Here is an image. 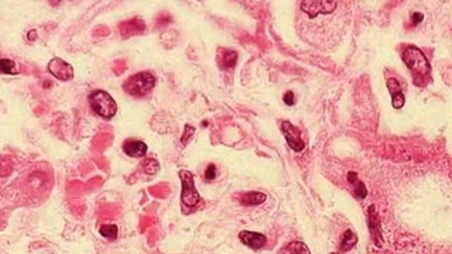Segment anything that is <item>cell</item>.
Listing matches in <instances>:
<instances>
[{"instance_id":"cell-5","label":"cell","mask_w":452,"mask_h":254,"mask_svg":"<svg viewBox=\"0 0 452 254\" xmlns=\"http://www.w3.org/2000/svg\"><path fill=\"white\" fill-rule=\"evenodd\" d=\"M179 178H181V184H183V189H181V202L184 208H195L198 205L201 196H199L198 191L194 184V175L190 171H179Z\"/></svg>"},{"instance_id":"cell-15","label":"cell","mask_w":452,"mask_h":254,"mask_svg":"<svg viewBox=\"0 0 452 254\" xmlns=\"http://www.w3.org/2000/svg\"><path fill=\"white\" fill-rule=\"evenodd\" d=\"M357 243V236L353 232L350 230H346L345 233L342 234V239H341V250L342 251H348L350 248H353L356 246Z\"/></svg>"},{"instance_id":"cell-2","label":"cell","mask_w":452,"mask_h":254,"mask_svg":"<svg viewBox=\"0 0 452 254\" xmlns=\"http://www.w3.org/2000/svg\"><path fill=\"white\" fill-rule=\"evenodd\" d=\"M89 103L92 110L102 119H112L116 115V102L106 90H94L89 95Z\"/></svg>"},{"instance_id":"cell-8","label":"cell","mask_w":452,"mask_h":254,"mask_svg":"<svg viewBox=\"0 0 452 254\" xmlns=\"http://www.w3.org/2000/svg\"><path fill=\"white\" fill-rule=\"evenodd\" d=\"M239 239L243 244H246L247 247L254 248H261L264 244H266V236L261 233H256V232H250V230H243L239 233Z\"/></svg>"},{"instance_id":"cell-7","label":"cell","mask_w":452,"mask_h":254,"mask_svg":"<svg viewBox=\"0 0 452 254\" xmlns=\"http://www.w3.org/2000/svg\"><path fill=\"white\" fill-rule=\"evenodd\" d=\"M48 72L60 81H71L74 78V68L61 58H53L50 61Z\"/></svg>"},{"instance_id":"cell-20","label":"cell","mask_w":452,"mask_h":254,"mask_svg":"<svg viewBox=\"0 0 452 254\" xmlns=\"http://www.w3.org/2000/svg\"><path fill=\"white\" fill-rule=\"evenodd\" d=\"M353 185H355V189H356L357 198H360V199H362V198H365V196H366V193H368V191H366V186L363 185V182H360V181L357 179L356 182H353Z\"/></svg>"},{"instance_id":"cell-3","label":"cell","mask_w":452,"mask_h":254,"mask_svg":"<svg viewBox=\"0 0 452 254\" xmlns=\"http://www.w3.org/2000/svg\"><path fill=\"white\" fill-rule=\"evenodd\" d=\"M156 85V78L151 72L143 71L130 76L124 83V90L131 96H146Z\"/></svg>"},{"instance_id":"cell-4","label":"cell","mask_w":452,"mask_h":254,"mask_svg":"<svg viewBox=\"0 0 452 254\" xmlns=\"http://www.w3.org/2000/svg\"><path fill=\"white\" fill-rule=\"evenodd\" d=\"M401 58L407 65V68L411 69L413 72H416L418 75H427L431 71V65H430V62L427 60L424 53L417 47H414V45L407 47L403 51Z\"/></svg>"},{"instance_id":"cell-19","label":"cell","mask_w":452,"mask_h":254,"mask_svg":"<svg viewBox=\"0 0 452 254\" xmlns=\"http://www.w3.org/2000/svg\"><path fill=\"white\" fill-rule=\"evenodd\" d=\"M142 165H143L144 171L150 174V175H154L158 171V163L156 160H146L142 163Z\"/></svg>"},{"instance_id":"cell-14","label":"cell","mask_w":452,"mask_h":254,"mask_svg":"<svg viewBox=\"0 0 452 254\" xmlns=\"http://www.w3.org/2000/svg\"><path fill=\"white\" fill-rule=\"evenodd\" d=\"M280 254H311L309 248L301 241H291L286 247L281 248Z\"/></svg>"},{"instance_id":"cell-1","label":"cell","mask_w":452,"mask_h":254,"mask_svg":"<svg viewBox=\"0 0 452 254\" xmlns=\"http://www.w3.org/2000/svg\"><path fill=\"white\" fill-rule=\"evenodd\" d=\"M349 23V5L335 0H304L297 14V31L305 42L331 51L341 42Z\"/></svg>"},{"instance_id":"cell-10","label":"cell","mask_w":452,"mask_h":254,"mask_svg":"<svg viewBox=\"0 0 452 254\" xmlns=\"http://www.w3.org/2000/svg\"><path fill=\"white\" fill-rule=\"evenodd\" d=\"M216 61H218L220 69H232L238 61V53L233 49L219 48L218 55H216Z\"/></svg>"},{"instance_id":"cell-6","label":"cell","mask_w":452,"mask_h":254,"mask_svg":"<svg viewBox=\"0 0 452 254\" xmlns=\"http://www.w3.org/2000/svg\"><path fill=\"white\" fill-rule=\"evenodd\" d=\"M281 131H283L286 141H287V144L290 145L291 150H294L295 153H301L304 150L305 143L302 141L301 131L298 130L294 124L290 123L288 120H283L281 122Z\"/></svg>"},{"instance_id":"cell-18","label":"cell","mask_w":452,"mask_h":254,"mask_svg":"<svg viewBox=\"0 0 452 254\" xmlns=\"http://www.w3.org/2000/svg\"><path fill=\"white\" fill-rule=\"evenodd\" d=\"M404 102L405 99L401 89L397 90V92H394V93H391V103H393V108H394V109H401V108L404 106Z\"/></svg>"},{"instance_id":"cell-24","label":"cell","mask_w":452,"mask_h":254,"mask_svg":"<svg viewBox=\"0 0 452 254\" xmlns=\"http://www.w3.org/2000/svg\"><path fill=\"white\" fill-rule=\"evenodd\" d=\"M28 37H30V38H35V37H37V31H35V30H33V31H30V34H28Z\"/></svg>"},{"instance_id":"cell-17","label":"cell","mask_w":452,"mask_h":254,"mask_svg":"<svg viewBox=\"0 0 452 254\" xmlns=\"http://www.w3.org/2000/svg\"><path fill=\"white\" fill-rule=\"evenodd\" d=\"M0 71L3 74H7V75H14L17 72L16 71V64L12 60H7V58L0 60Z\"/></svg>"},{"instance_id":"cell-9","label":"cell","mask_w":452,"mask_h":254,"mask_svg":"<svg viewBox=\"0 0 452 254\" xmlns=\"http://www.w3.org/2000/svg\"><path fill=\"white\" fill-rule=\"evenodd\" d=\"M119 28H120V35L123 38H129L131 35L142 34L146 26H144L143 20H140V19H131L129 21L120 23Z\"/></svg>"},{"instance_id":"cell-23","label":"cell","mask_w":452,"mask_h":254,"mask_svg":"<svg viewBox=\"0 0 452 254\" xmlns=\"http://www.w3.org/2000/svg\"><path fill=\"white\" fill-rule=\"evenodd\" d=\"M421 20H423V14L414 13V16H413V21H414V23H418V21H421Z\"/></svg>"},{"instance_id":"cell-13","label":"cell","mask_w":452,"mask_h":254,"mask_svg":"<svg viewBox=\"0 0 452 254\" xmlns=\"http://www.w3.org/2000/svg\"><path fill=\"white\" fill-rule=\"evenodd\" d=\"M266 199H267V196H266L264 193L252 191V192L245 193V195L242 196L240 202L246 206H257V205H260V204H263V202H264Z\"/></svg>"},{"instance_id":"cell-21","label":"cell","mask_w":452,"mask_h":254,"mask_svg":"<svg viewBox=\"0 0 452 254\" xmlns=\"http://www.w3.org/2000/svg\"><path fill=\"white\" fill-rule=\"evenodd\" d=\"M215 177H216V167H215V164H209L206 167L205 179L206 181H212V179H215Z\"/></svg>"},{"instance_id":"cell-11","label":"cell","mask_w":452,"mask_h":254,"mask_svg":"<svg viewBox=\"0 0 452 254\" xmlns=\"http://www.w3.org/2000/svg\"><path fill=\"white\" fill-rule=\"evenodd\" d=\"M123 151L129 157H143L147 153V144L140 141V140L129 138L123 143Z\"/></svg>"},{"instance_id":"cell-12","label":"cell","mask_w":452,"mask_h":254,"mask_svg":"<svg viewBox=\"0 0 452 254\" xmlns=\"http://www.w3.org/2000/svg\"><path fill=\"white\" fill-rule=\"evenodd\" d=\"M369 227L372 230V237L375 239L377 246H380L382 237H380V232H379V222H377V213L375 211V206H370L369 209Z\"/></svg>"},{"instance_id":"cell-16","label":"cell","mask_w":452,"mask_h":254,"mask_svg":"<svg viewBox=\"0 0 452 254\" xmlns=\"http://www.w3.org/2000/svg\"><path fill=\"white\" fill-rule=\"evenodd\" d=\"M99 233L102 234L103 237L113 240L117 237V226L116 225H102L99 229Z\"/></svg>"},{"instance_id":"cell-22","label":"cell","mask_w":452,"mask_h":254,"mask_svg":"<svg viewBox=\"0 0 452 254\" xmlns=\"http://www.w3.org/2000/svg\"><path fill=\"white\" fill-rule=\"evenodd\" d=\"M283 99H284V103H286L287 106H293V105L295 103V96L291 90H288L287 93L284 95V97H283Z\"/></svg>"},{"instance_id":"cell-25","label":"cell","mask_w":452,"mask_h":254,"mask_svg":"<svg viewBox=\"0 0 452 254\" xmlns=\"http://www.w3.org/2000/svg\"><path fill=\"white\" fill-rule=\"evenodd\" d=\"M331 254H339V253H331Z\"/></svg>"}]
</instances>
